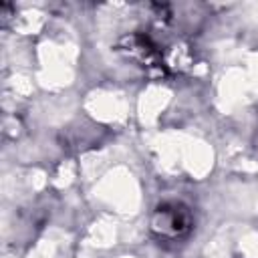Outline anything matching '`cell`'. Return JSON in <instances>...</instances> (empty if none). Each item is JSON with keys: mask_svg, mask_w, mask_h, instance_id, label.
Wrapping results in <instances>:
<instances>
[{"mask_svg": "<svg viewBox=\"0 0 258 258\" xmlns=\"http://www.w3.org/2000/svg\"><path fill=\"white\" fill-rule=\"evenodd\" d=\"M159 220L153 222V228L159 230L161 234H171V236H179L181 232H185L189 228V220H187V214L179 208H159L157 212Z\"/></svg>", "mask_w": 258, "mask_h": 258, "instance_id": "obj_1", "label": "cell"}]
</instances>
